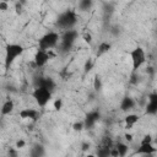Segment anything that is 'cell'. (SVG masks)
<instances>
[{
    "label": "cell",
    "instance_id": "1",
    "mask_svg": "<svg viewBox=\"0 0 157 157\" xmlns=\"http://www.w3.org/2000/svg\"><path fill=\"white\" fill-rule=\"evenodd\" d=\"M77 21H78L77 13L74 10H66V11L59 13V16L56 17L55 25H56V27L66 31V29H72L76 26Z\"/></svg>",
    "mask_w": 157,
    "mask_h": 157
},
{
    "label": "cell",
    "instance_id": "2",
    "mask_svg": "<svg viewBox=\"0 0 157 157\" xmlns=\"http://www.w3.org/2000/svg\"><path fill=\"white\" fill-rule=\"evenodd\" d=\"M25 52L23 45L18 43H9L5 47V69H10V66L15 63V60L21 56Z\"/></svg>",
    "mask_w": 157,
    "mask_h": 157
},
{
    "label": "cell",
    "instance_id": "3",
    "mask_svg": "<svg viewBox=\"0 0 157 157\" xmlns=\"http://www.w3.org/2000/svg\"><path fill=\"white\" fill-rule=\"evenodd\" d=\"M59 42H60L59 33H56L55 31H49L38 39V48L44 50H52L55 47H58Z\"/></svg>",
    "mask_w": 157,
    "mask_h": 157
},
{
    "label": "cell",
    "instance_id": "4",
    "mask_svg": "<svg viewBox=\"0 0 157 157\" xmlns=\"http://www.w3.org/2000/svg\"><path fill=\"white\" fill-rule=\"evenodd\" d=\"M77 37H78V32L76 29H74V28L72 29H66L63 33V36L60 37V42H59L60 52L69 53L72 49V47H74Z\"/></svg>",
    "mask_w": 157,
    "mask_h": 157
},
{
    "label": "cell",
    "instance_id": "5",
    "mask_svg": "<svg viewBox=\"0 0 157 157\" xmlns=\"http://www.w3.org/2000/svg\"><path fill=\"white\" fill-rule=\"evenodd\" d=\"M130 59H131V67H132V74H135L142 65L146 63V52L142 47L136 45L130 50Z\"/></svg>",
    "mask_w": 157,
    "mask_h": 157
},
{
    "label": "cell",
    "instance_id": "6",
    "mask_svg": "<svg viewBox=\"0 0 157 157\" xmlns=\"http://www.w3.org/2000/svg\"><path fill=\"white\" fill-rule=\"evenodd\" d=\"M32 97L34 98L38 107L44 108L50 102V99L53 97V92L45 87H34V90L32 92Z\"/></svg>",
    "mask_w": 157,
    "mask_h": 157
},
{
    "label": "cell",
    "instance_id": "7",
    "mask_svg": "<svg viewBox=\"0 0 157 157\" xmlns=\"http://www.w3.org/2000/svg\"><path fill=\"white\" fill-rule=\"evenodd\" d=\"M50 58H52L50 50H44V49L38 48L34 54V58H33V64L36 67H43L44 65H47V63L50 60Z\"/></svg>",
    "mask_w": 157,
    "mask_h": 157
},
{
    "label": "cell",
    "instance_id": "8",
    "mask_svg": "<svg viewBox=\"0 0 157 157\" xmlns=\"http://www.w3.org/2000/svg\"><path fill=\"white\" fill-rule=\"evenodd\" d=\"M34 87H45L48 90H50L52 92L55 90L56 83L52 77L48 76H38L34 80Z\"/></svg>",
    "mask_w": 157,
    "mask_h": 157
},
{
    "label": "cell",
    "instance_id": "9",
    "mask_svg": "<svg viewBox=\"0 0 157 157\" xmlns=\"http://www.w3.org/2000/svg\"><path fill=\"white\" fill-rule=\"evenodd\" d=\"M145 114L146 115H156L157 114V92L148 94L147 103L145 105Z\"/></svg>",
    "mask_w": 157,
    "mask_h": 157
},
{
    "label": "cell",
    "instance_id": "10",
    "mask_svg": "<svg viewBox=\"0 0 157 157\" xmlns=\"http://www.w3.org/2000/svg\"><path fill=\"white\" fill-rule=\"evenodd\" d=\"M101 120V113L99 110H91L85 115L83 123H85V128L86 129H92L98 121Z\"/></svg>",
    "mask_w": 157,
    "mask_h": 157
},
{
    "label": "cell",
    "instance_id": "11",
    "mask_svg": "<svg viewBox=\"0 0 157 157\" xmlns=\"http://www.w3.org/2000/svg\"><path fill=\"white\" fill-rule=\"evenodd\" d=\"M20 117L22 119H29L32 121H37L40 117V113L34 108H25L20 110Z\"/></svg>",
    "mask_w": 157,
    "mask_h": 157
},
{
    "label": "cell",
    "instance_id": "12",
    "mask_svg": "<svg viewBox=\"0 0 157 157\" xmlns=\"http://www.w3.org/2000/svg\"><path fill=\"white\" fill-rule=\"evenodd\" d=\"M135 105H136V101H135L132 97H130V96H125V97L120 101L119 108H120L121 112L128 113V112H130L131 109H134Z\"/></svg>",
    "mask_w": 157,
    "mask_h": 157
},
{
    "label": "cell",
    "instance_id": "13",
    "mask_svg": "<svg viewBox=\"0 0 157 157\" xmlns=\"http://www.w3.org/2000/svg\"><path fill=\"white\" fill-rule=\"evenodd\" d=\"M156 152H157V147H155L152 145V142L140 144L139 148L136 150V153H139V155H153Z\"/></svg>",
    "mask_w": 157,
    "mask_h": 157
},
{
    "label": "cell",
    "instance_id": "14",
    "mask_svg": "<svg viewBox=\"0 0 157 157\" xmlns=\"http://www.w3.org/2000/svg\"><path fill=\"white\" fill-rule=\"evenodd\" d=\"M140 120V117L135 113H128L124 118V123H125V128L126 129H131L137 121Z\"/></svg>",
    "mask_w": 157,
    "mask_h": 157
},
{
    "label": "cell",
    "instance_id": "15",
    "mask_svg": "<svg viewBox=\"0 0 157 157\" xmlns=\"http://www.w3.org/2000/svg\"><path fill=\"white\" fill-rule=\"evenodd\" d=\"M110 49H112V44H110L109 42H101V43L98 44V48H97V54H96L97 58H99V56L107 54Z\"/></svg>",
    "mask_w": 157,
    "mask_h": 157
},
{
    "label": "cell",
    "instance_id": "16",
    "mask_svg": "<svg viewBox=\"0 0 157 157\" xmlns=\"http://www.w3.org/2000/svg\"><path fill=\"white\" fill-rule=\"evenodd\" d=\"M13 108H15V103H13V101H12V99H7L6 102H4L2 107H1V115H2V117L9 115L10 113H12Z\"/></svg>",
    "mask_w": 157,
    "mask_h": 157
},
{
    "label": "cell",
    "instance_id": "17",
    "mask_svg": "<svg viewBox=\"0 0 157 157\" xmlns=\"http://www.w3.org/2000/svg\"><path fill=\"white\" fill-rule=\"evenodd\" d=\"M114 147L118 150V153H119L120 157H124V156L128 153V151H129V146H128V144H125V142L118 141V142L114 145Z\"/></svg>",
    "mask_w": 157,
    "mask_h": 157
},
{
    "label": "cell",
    "instance_id": "18",
    "mask_svg": "<svg viewBox=\"0 0 157 157\" xmlns=\"http://www.w3.org/2000/svg\"><path fill=\"white\" fill-rule=\"evenodd\" d=\"M93 6V0H80L78 1V9L81 11H88Z\"/></svg>",
    "mask_w": 157,
    "mask_h": 157
},
{
    "label": "cell",
    "instance_id": "19",
    "mask_svg": "<svg viewBox=\"0 0 157 157\" xmlns=\"http://www.w3.org/2000/svg\"><path fill=\"white\" fill-rule=\"evenodd\" d=\"M45 155V150L42 145H36L34 147H32V151H31V156L33 157H39V156H44Z\"/></svg>",
    "mask_w": 157,
    "mask_h": 157
},
{
    "label": "cell",
    "instance_id": "20",
    "mask_svg": "<svg viewBox=\"0 0 157 157\" xmlns=\"http://www.w3.org/2000/svg\"><path fill=\"white\" fill-rule=\"evenodd\" d=\"M110 150L112 147L107 146V145H101L99 148L97 150V155L101 157H105V156H110Z\"/></svg>",
    "mask_w": 157,
    "mask_h": 157
},
{
    "label": "cell",
    "instance_id": "21",
    "mask_svg": "<svg viewBox=\"0 0 157 157\" xmlns=\"http://www.w3.org/2000/svg\"><path fill=\"white\" fill-rule=\"evenodd\" d=\"M102 87H103L102 80H101V77H99L98 75H96L94 78H93V88H94L96 92H99V91L102 90Z\"/></svg>",
    "mask_w": 157,
    "mask_h": 157
},
{
    "label": "cell",
    "instance_id": "22",
    "mask_svg": "<svg viewBox=\"0 0 157 157\" xmlns=\"http://www.w3.org/2000/svg\"><path fill=\"white\" fill-rule=\"evenodd\" d=\"M83 128H85V123L83 121H76V123L72 124V129L75 131H81Z\"/></svg>",
    "mask_w": 157,
    "mask_h": 157
},
{
    "label": "cell",
    "instance_id": "23",
    "mask_svg": "<svg viewBox=\"0 0 157 157\" xmlns=\"http://www.w3.org/2000/svg\"><path fill=\"white\" fill-rule=\"evenodd\" d=\"M93 65H94V63H93L91 59H88V60L86 61V64H85V72L91 71V70H92V67H93Z\"/></svg>",
    "mask_w": 157,
    "mask_h": 157
},
{
    "label": "cell",
    "instance_id": "24",
    "mask_svg": "<svg viewBox=\"0 0 157 157\" xmlns=\"http://www.w3.org/2000/svg\"><path fill=\"white\" fill-rule=\"evenodd\" d=\"M63 108V99L61 98H58L54 101V109L55 110H60Z\"/></svg>",
    "mask_w": 157,
    "mask_h": 157
},
{
    "label": "cell",
    "instance_id": "25",
    "mask_svg": "<svg viewBox=\"0 0 157 157\" xmlns=\"http://www.w3.org/2000/svg\"><path fill=\"white\" fill-rule=\"evenodd\" d=\"M145 142H152V136H151L150 134H146V135L142 137V140H141L140 144H145Z\"/></svg>",
    "mask_w": 157,
    "mask_h": 157
},
{
    "label": "cell",
    "instance_id": "26",
    "mask_svg": "<svg viewBox=\"0 0 157 157\" xmlns=\"http://www.w3.org/2000/svg\"><path fill=\"white\" fill-rule=\"evenodd\" d=\"M15 9H16V13H17V15L22 13V2H21V1L16 2V5H15Z\"/></svg>",
    "mask_w": 157,
    "mask_h": 157
},
{
    "label": "cell",
    "instance_id": "27",
    "mask_svg": "<svg viewBox=\"0 0 157 157\" xmlns=\"http://www.w3.org/2000/svg\"><path fill=\"white\" fill-rule=\"evenodd\" d=\"M83 39H85L86 43H91V42H92V36H91V33H85V34H83Z\"/></svg>",
    "mask_w": 157,
    "mask_h": 157
},
{
    "label": "cell",
    "instance_id": "28",
    "mask_svg": "<svg viewBox=\"0 0 157 157\" xmlns=\"http://www.w3.org/2000/svg\"><path fill=\"white\" fill-rule=\"evenodd\" d=\"M0 10L1 11H6L7 10V2L6 1H4V0L0 1Z\"/></svg>",
    "mask_w": 157,
    "mask_h": 157
},
{
    "label": "cell",
    "instance_id": "29",
    "mask_svg": "<svg viewBox=\"0 0 157 157\" xmlns=\"http://www.w3.org/2000/svg\"><path fill=\"white\" fill-rule=\"evenodd\" d=\"M26 146V142L23 141V140H18L17 142H16V148H22V147H25Z\"/></svg>",
    "mask_w": 157,
    "mask_h": 157
},
{
    "label": "cell",
    "instance_id": "30",
    "mask_svg": "<svg viewBox=\"0 0 157 157\" xmlns=\"http://www.w3.org/2000/svg\"><path fill=\"white\" fill-rule=\"evenodd\" d=\"M124 137H125V140H126V141H129V142H131V141H132V135H130V134H125V135H124Z\"/></svg>",
    "mask_w": 157,
    "mask_h": 157
},
{
    "label": "cell",
    "instance_id": "31",
    "mask_svg": "<svg viewBox=\"0 0 157 157\" xmlns=\"http://www.w3.org/2000/svg\"><path fill=\"white\" fill-rule=\"evenodd\" d=\"M87 148H90V144H87V142L82 144V150H87Z\"/></svg>",
    "mask_w": 157,
    "mask_h": 157
},
{
    "label": "cell",
    "instance_id": "32",
    "mask_svg": "<svg viewBox=\"0 0 157 157\" xmlns=\"http://www.w3.org/2000/svg\"><path fill=\"white\" fill-rule=\"evenodd\" d=\"M9 155H10V156H17L16 151H13V150H10V151H9Z\"/></svg>",
    "mask_w": 157,
    "mask_h": 157
}]
</instances>
